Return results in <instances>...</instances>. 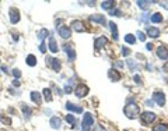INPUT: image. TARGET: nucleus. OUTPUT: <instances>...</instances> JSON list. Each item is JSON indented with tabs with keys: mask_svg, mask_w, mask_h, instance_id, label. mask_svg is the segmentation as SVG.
I'll list each match as a JSON object with an SVG mask.
<instances>
[{
	"mask_svg": "<svg viewBox=\"0 0 168 131\" xmlns=\"http://www.w3.org/2000/svg\"><path fill=\"white\" fill-rule=\"evenodd\" d=\"M31 101H32L34 103H37V105H41V103H42V96H41L39 92H37V91L31 92Z\"/></svg>",
	"mask_w": 168,
	"mask_h": 131,
	"instance_id": "6ab92c4d",
	"label": "nucleus"
},
{
	"mask_svg": "<svg viewBox=\"0 0 168 131\" xmlns=\"http://www.w3.org/2000/svg\"><path fill=\"white\" fill-rule=\"evenodd\" d=\"M66 109L70 110V112H73V113H83V107L74 105V103H72V102L66 103Z\"/></svg>",
	"mask_w": 168,
	"mask_h": 131,
	"instance_id": "dca6fc26",
	"label": "nucleus"
},
{
	"mask_svg": "<svg viewBox=\"0 0 168 131\" xmlns=\"http://www.w3.org/2000/svg\"><path fill=\"white\" fill-rule=\"evenodd\" d=\"M105 45H106V38L105 37H99V38H97V39L94 40L95 50H101V49H102Z\"/></svg>",
	"mask_w": 168,
	"mask_h": 131,
	"instance_id": "f8f14e48",
	"label": "nucleus"
},
{
	"mask_svg": "<svg viewBox=\"0 0 168 131\" xmlns=\"http://www.w3.org/2000/svg\"><path fill=\"white\" fill-rule=\"evenodd\" d=\"M21 110H22V113H24V117H25V119H28V117L31 116V113H32L31 109H29L27 105H24V103L21 105Z\"/></svg>",
	"mask_w": 168,
	"mask_h": 131,
	"instance_id": "393cba45",
	"label": "nucleus"
},
{
	"mask_svg": "<svg viewBox=\"0 0 168 131\" xmlns=\"http://www.w3.org/2000/svg\"><path fill=\"white\" fill-rule=\"evenodd\" d=\"M136 37H137V39H140V42H144V40H146V35H144L142 31H137Z\"/></svg>",
	"mask_w": 168,
	"mask_h": 131,
	"instance_id": "2f4dec72",
	"label": "nucleus"
},
{
	"mask_svg": "<svg viewBox=\"0 0 168 131\" xmlns=\"http://www.w3.org/2000/svg\"><path fill=\"white\" fill-rule=\"evenodd\" d=\"M39 52H41V53H45V52H46V46H45V42H41V45H39Z\"/></svg>",
	"mask_w": 168,
	"mask_h": 131,
	"instance_id": "e433bc0d",
	"label": "nucleus"
},
{
	"mask_svg": "<svg viewBox=\"0 0 168 131\" xmlns=\"http://www.w3.org/2000/svg\"><path fill=\"white\" fill-rule=\"evenodd\" d=\"M2 70H3V71H4V73H6V74L8 73V69H7V67H6V66H3V67H2Z\"/></svg>",
	"mask_w": 168,
	"mask_h": 131,
	"instance_id": "37998d69",
	"label": "nucleus"
},
{
	"mask_svg": "<svg viewBox=\"0 0 168 131\" xmlns=\"http://www.w3.org/2000/svg\"><path fill=\"white\" fill-rule=\"evenodd\" d=\"M90 21H92V22H95V24H106V20H105V17L104 15H101V14H94V15H91L90 17Z\"/></svg>",
	"mask_w": 168,
	"mask_h": 131,
	"instance_id": "2eb2a0df",
	"label": "nucleus"
},
{
	"mask_svg": "<svg viewBox=\"0 0 168 131\" xmlns=\"http://www.w3.org/2000/svg\"><path fill=\"white\" fill-rule=\"evenodd\" d=\"M153 102H156L158 106H164L165 105V95L164 92L161 91H156L153 94Z\"/></svg>",
	"mask_w": 168,
	"mask_h": 131,
	"instance_id": "39448f33",
	"label": "nucleus"
},
{
	"mask_svg": "<svg viewBox=\"0 0 168 131\" xmlns=\"http://www.w3.org/2000/svg\"><path fill=\"white\" fill-rule=\"evenodd\" d=\"M122 55H123L125 56V57H128V56L129 55H130V50H129V49H128V47H122Z\"/></svg>",
	"mask_w": 168,
	"mask_h": 131,
	"instance_id": "c9c22d12",
	"label": "nucleus"
},
{
	"mask_svg": "<svg viewBox=\"0 0 168 131\" xmlns=\"http://www.w3.org/2000/svg\"><path fill=\"white\" fill-rule=\"evenodd\" d=\"M13 85L18 88V87H20V81H18V80H14V81H13Z\"/></svg>",
	"mask_w": 168,
	"mask_h": 131,
	"instance_id": "a19ab883",
	"label": "nucleus"
},
{
	"mask_svg": "<svg viewBox=\"0 0 168 131\" xmlns=\"http://www.w3.org/2000/svg\"><path fill=\"white\" fill-rule=\"evenodd\" d=\"M133 80H135L136 84H142V78H140L139 75H135V77H133Z\"/></svg>",
	"mask_w": 168,
	"mask_h": 131,
	"instance_id": "4c0bfd02",
	"label": "nucleus"
},
{
	"mask_svg": "<svg viewBox=\"0 0 168 131\" xmlns=\"http://www.w3.org/2000/svg\"><path fill=\"white\" fill-rule=\"evenodd\" d=\"M150 21L154 24H160V22H163V15L160 13H154L153 15H150Z\"/></svg>",
	"mask_w": 168,
	"mask_h": 131,
	"instance_id": "412c9836",
	"label": "nucleus"
},
{
	"mask_svg": "<svg viewBox=\"0 0 168 131\" xmlns=\"http://www.w3.org/2000/svg\"><path fill=\"white\" fill-rule=\"evenodd\" d=\"M66 121L74 127V124H76V117H74L73 114H67V116H66Z\"/></svg>",
	"mask_w": 168,
	"mask_h": 131,
	"instance_id": "c85d7f7f",
	"label": "nucleus"
},
{
	"mask_svg": "<svg viewBox=\"0 0 168 131\" xmlns=\"http://www.w3.org/2000/svg\"><path fill=\"white\" fill-rule=\"evenodd\" d=\"M108 25H109V29H111V32H112V39L113 40H118V38H119V34H118L116 24H115L113 21H109V22H108Z\"/></svg>",
	"mask_w": 168,
	"mask_h": 131,
	"instance_id": "f3484780",
	"label": "nucleus"
},
{
	"mask_svg": "<svg viewBox=\"0 0 168 131\" xmlns=\"http://www.w3.org/2000/svg\"><path fill=\"white\" fill-rule=\"evenodd\" d=\"M49 35H51V34H49V31H48V29H45V28H42L39 31V34H38V38H39L41 42H44V39L46 37H49Z\"/></svg>",
	"mask_w": 168,
	"mask_h": 131,
	"instance_id": "5701e85b",
	"label": "nucleus"
},
{
	"mask_svg": "<svg viewBox=\"0 0 168 131\" xmlns=\"http://www.w3.org/2000/svg\"><path fill=\"white\" fill-rule=\"evenodd\" d=\"M27 64H28V66H31V67H34V66L37 64V57H35L34 55L27 56Z\"/></svg>",
	"mask_w": 168,
	"mask_h": 131,
	"instance_id": "a878e982",
	"label": "nucleus"
},
{
	"mask_svg": "<svg viewBox=\"0 0 168 131\" xmlns=\"http://www.w3.org/2000/svg\"><path fill=\"white\" fill-rule=\"evenodd\" d=\"M88 87L87 85H84V84H80V85H77V88L74 89V95H76L77 98H84L86 95L88 94Z\"/></svg>",
	"mask_w": 168,
	"mask_h": 131,
	"instance_id": "423d86ee",
	"label": "nucleus"
},
{
	"mask_svg": "<svg viewBox=\"0 0 168 131\" xmlns=\"http://www.w3.org/2000/svg\"><path fill=\"white\" fill-rule=\"evenodd\" d=\"M72 28L74 29V31H77V32H83L84 29V22L80 21V20H74L73 22H72Z\"/></svg>",
	"mask_w": 168,
	"mask_h": 131,
	"instance_id": "4468645a",
	"label": "nucleus"
},
{
	"mask_svg": "<svg viewBox=\"0 0 168 131\" xmlns=\"http://www.w3.org/2000/svg\"><path fill=\"white\" fill-rule=\"evenodd\" d=\"M108 77H109L111 81H119L121 80V74L118 73L115 69H111L109 71H108Z\"/></svg>",
	"mask_w": 168,
	"mask_h": 131,
	"instance_id": "a211bd4d",
	"label": "nucleus"
},
{
	"mask_svg": "<svg viewBox=\"0 0 168 131\" xmlns=\"http://www.w3.org/2000/svg\"><path fill=\"white\" fill-rule=\"evenodd\" d=\"M153 103H154L153 101H146V105L147 106H153Z\"/></svg>",
	"mask_w": 168,
	"mask_h": 131,
	"instance_id": "79ce46f5",
	"label": "nucleus"
},
{
	"mask_svg": "<svg viewBox=\"0 0 168 131\" xmlns=\"http://www.w3.org/2000/svg\"><path fill=\"white\" fill-rule=\"evenodd\" d=\"M63 50H65V53L67 55V57H69V60H70V62H73L74 59H76V52H74L73 46H72L70 43L63 45Z\"/></svg>",
	"mask_w": 168,
	"mask_h": 131,
	"instance_id": "0eeeda50",
	"label": "nucleus"
},
{
	"mask_svg": "<svg viewBox=\"0 0 168 131\" xmlns=\"http://www.w3.org/2000/svg\"><path fill=\"white\" fill-rule=\"evenodd\" d=\"M73 91V89H72V87H70V85H66V88H65V92H67V94H70V92Z\"/></svg>",
	"mask_w": 168,
	"mask_h": 131,
	"instance_id": "ea45409f",
	"label": "nucleus"
},
{
	"mask_svg": "<svg viewBox=\"0 0 168 131\" xmlns=\"http://www.w3.org/2000/svg\"><path fill=\"white\" fill-rule=\"evenodd\" d=\"M115 67H118V69H122V67H123V63H122V62H115Z\"/></svg>",
	"mask_w": 168,
	"mask_h": 131,
	"instance_id": "58836bf2",
	"label": "nucleus"
},
{
	"mask_svg": "<svg viewBox=\"0 0 168 131\" xmlns=\"http://www.w3.org/2000/svg\"><path fill=\"white\" fill-rule=\"evenodd\" d=\"M150 4H151V2H143V0H139V2H137V6H139L140 8H143V10H147Z\"/></svg>",
	"mask_w": 168,
	"mask_h": 131,
	"instance_id": "cd10ccee",
	"label": "nucleus"
},
{
	"mask_svg": "<svg viewBox=\"0 0 168 131\" xmlns=\"http://www.w3.org/2000/svg\"><path fill=\"white\" fill-rule=\"evenodd\" d=\"M20 21V11L17 8L11 7L10 8V22L11 24H17Z\"/></svg>",
	"mask_w": 168,
	"mask_h": 131,
	"instance_id": "1a4fd4ad",
	"label": "nucleus"
},
{
	"mask_svg": "<svg viewBox=\"0 0 168 131\" xmlns=\"http://www.w3.org/2000/svg\"><path fill=\"white\" fill-rule=\"evenodd\" d=\"M48 47L52 53H58L59 52V47H58V43H56V39L52 35H49V40H48Z\"/></svg>",
	"mask_w": 168,
	"mask_h": 131,
	"instance_id": "9b49d317",
	"label": "nucleus"
},
{
	"mask_svg": "<svg viewBox=\"0 0 168 131\" xmlns=\"http://www.w3.org/2000/svg\"><path fill=\"white\" fill-rule=\"evenodd\" d=\"M125 42H126V43H129V45L136 43V38H135V35H132V34H128V35L125 37Z\"/></svg>",
	"mask_w": 168,
	"mask_h": 131,
	"instance_id": "bb28decb",
	"label": "nucleus"
},
{
	"mask_svg": "<svg viewBox=\"0 0 168 131\" xmlns=\"http://www.w3.org/2000/svg\"><path fill=\"white\" fill-rule=\"evenodd\" d=\"M111 15H122V11L119 10V8H115V10H111L109 11Z\"/></svg>",
	"mask_w": 168,
	"mask_h": 131,
	"instance_id": "f704fd0d",
	"label": "nucleus"
},
{
	"mask_svg": "<svg viewBox=\"0 0 168 131\" xmlns=\"http://www.w3.org/2000/svg\"><path fill=\"white\" fill-rule=\"evenodd\" d=\"M126 64H128V67H129V69H132V70H135L136 67H137V63H136L135 60H128Z\"/></svg>",
	"mask_w": 168,
	"mask_h": 131,
	"instance_id": "7c9ffc66",
	"label": "nucleus"
},
{
	"mask_svg": "<svg viewBox=\"0 0 168 131\" xmlns=\"http://www.w3.org/2000/svg\"><path fill=\"white\" fill-rule=\"evenodd\" d=\"M163 69H164V71H167V73H168V63H167V64H164V67H163Z\"/></svg>",
	"mask_w": 168,
	"mask_h": 131,
	"instance_id": "49530a36",
	"label": "nucleus"
},
{
	"mask_svg": "<svg viewBox=\"0 0 168 131\" xmlns=\"http://www.w3.org/2000/svg\"><path fill=\"white\" fill-rule=\"evenodd\" d=\"M156 53H157L158 59H161V60H167V59H168V47L167 46H160V47H157Z\"/></svg>",
	"mask_w": 168,
	"mask_h": 131,
	"instance_id": "9d476101",
	"label": "nucleus"
},
{
	"mask_svg": "<svg viewBox=\"0 0 168 131\" xmlns=\"http://www.w3.org/2000/svg\"><path fill=\"white\" fill-rule=\"evenodd\" d=\"M147 35H149L150 38L156 39V38H158L161 35V31L157 27H150V28H147Z\"/></svg>",
	"mask_w": 168,
	"mask_h": 131,
	"instance_id": "ddd939ff",
	"label": "nucleus"
},
{
	"mask_svg": "<svg viewBox=\"0 0 168 131\" xmlns=\"http://www.w3.org/2000/svg\"><path fill=\"white\" fill-rule=\"evenodd\" d=\"M13 75L15 77V80H18L20 77H21V71H20L18 69H14L13 70Z\"/></svg>",
	"mask_w": 168,
	"mask_h": 131,
	"instance_id": "72a5a7b5",
	"label": "nucleus"
},
{
	"mask_svg": "<svg viewBox=\"0 0 168 131\" xmlns=\"http://www.w3.org/2000/svg\"><path fill=\"white\" fill-rule=\"evenodd\" d=\"M156 114L154 113H151V112H143L142 114H140V120H142V123L143 124H151L154 120H156Z\"/></svg>",
	"mask_w": 168,
	"mask_h": 131,
	"instance_id": "7ed1b4c3",
	"label": "nucleus"
},
{
	"mask_svg": "<svg viewBox=\"0 0 168 131\" xmlns=\"http://www.w3.org/2000/svg\"><path fill=\"white\" fill-rule=\"evenodd\" d=\"M42 95L45 96V101H46V102H51L52 101V91L49 88H45L44 91H42Z\"/></svg>",
	"mask_w": 168,
	"mask_h": 131,
	"instance_id": "b1692460",
	"label": "nucleus"
},
{
	"mask_svg": "<svg viewBox=\"0 0 168 131\" xmlns=\"http://www.w3.org/2000/svg\"><path fill=\"white\" fill-rule=\"evenodd\" d=\"M81 126H83V130H91V127L94 126V117L91 113H84Z\"/></svg>",
	"mask_w": 168,
	"mask_h": 131,
	"instance_id": "f03ea898",
	"label": "nucleus"
},
{
	"mask_svg": "<svg viewBox=\"0 0 168 131\" xmlns=\"http://www.w3.org/2000/svg\"><path fill=\"white\" fill-rule=\"evenodd\" d=\"M0 120H2V123H3V124H7V126H10V124H11V120L8 119L7 116H4V114L0 116Z\"/></svg>",
	"mask_w": 168,
	"mask_h": 131,
	"instance_id": "c756f323",
	"label": "nucleus"
},
{
	"mask_svg": "<svg viewBox=\"0 0 168 131\" xmlns=\"http://www.w3.org/2000/svg\"><path fill=\"white\" fill-rule=\"evenodd\" d=\"M58 34L63 39H69L70 35H72V28H69V27H66V25H60L58 28Z\"/></svg>",
	"mask_w": 168,
	"mask_h": 131,
	"instance_id": "6e6552de",
	"label": "nucleus"
},
{
	"mask_svg": "<svg viewBox=\"0 0 168 131\" xmlns=\"http://www.w3.org/2000/svg\"><path fill=\"white\" fill-rule=\"evenodd\" d=\"M115 6V2H112V0H108V2H102L101 3V7L104 8V10H112V7Z\"/></svg>",
	"mask_w": 168,
	"mask_h": 131,
	"instance_id": "4be33fe9",
	"label": "nucleus"
},
{
	"mask_svg": "<svg viewBox=\"0 0 168 131\" xmlns=\"http://www.w3.org/2000/svg\"><path fill=\"white\" fill-rule=\"evenodd\" d=\"M46 62H48V66H51V69L53 71H60V66H62V62L59 59H53V57H46Z\"/></svg>",
	"mask_w": 168,
	"mask_h": 131,
	"instance_id": "20e7f679",
	"label": "nucleus"
},
{
	"mask_svg": "<svg viewBox=\"0 0 168 131\" xmlns=\"http://www.w3.org/2000/svg\"><path fill=\"white\" fill-rule=\"evenodd\" d=\"M154 131H167V126L165 124H158Z\"/></svg>",
	"mask_w": 168,
	"mask_h": 131,
	"instance_id": "473e14b6",
	"label": "nucleus"
},
{
	"mask_svg": "<svg viewBox=\"0 0 168 131\" xmlns=\"http://www.w3.org/2000/svg\"><path fill=\"white\" fill-rule=\"evenodd\" d=\"M123 113H125V116L128 117V119L133 120V119H136V117H139V114H140V107L136 105V103L130 102V103H128V105L125 106Z\"/></svg>",
	"mask_w": 168,
	"mask_h": 131,
	"instance_id": "f257e3e1",
	"label": "nucleus"
},
{
	"mask_svg": "<svg viewBox=\"0 0 168 131\" xmlns=\"http://www.w3.org/2000/svg\"><path fill=\"white\" fill-rule=\"evenodd\" d=\"M146 47L149 49V50H151V49H153V45H151V43H147V45H146Z\"/></svg>",
	"mask_w": 168,
	"mask_h": 131,
	"instance_id": "c03bdc74",
	"label": "nucleus"
},
{
	"mask_svg": "<svg viewBox=\"0 0 168 131\" xmlns=\"http://www.w3.org/2000/svg\"><path fill=\"white\" fill-rule=\"evenodd\" d=\"M161 4H163V6H164V7L168 10V2H164V3H161Z\"/></svg>",
	"mask_w": 168,
	"mask_h": 131,
	"instance_id": "a18cd8bd",
	"label": "nucleus"
},
{
	"mask_svg": "<svg viewBox=\"0 0 168 131\" xmlns=\"http://www.w3.org/2000/svg\"><path fill=\"white\" fill-rule=\"evenodd\" d=\"M51 127L55 128V130H58V128L62 127V120L59 119V117H51Z\"/></svg>",
	"mask_w": 168,
	"mask_h": 131,
	"instance_id": "aec40b11",
	"label": "nucleus"
}]
</instances>
